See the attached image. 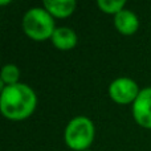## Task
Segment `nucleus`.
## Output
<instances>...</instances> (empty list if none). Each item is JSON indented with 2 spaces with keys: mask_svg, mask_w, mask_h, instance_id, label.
<instances>
[{
  "mask_svg": "<svg viewBox=\"0 0 151 151\" xmlns=\"http://www.w3.org/2000/svg\"><path fill=\"white\" fill-rule=\"evenodd\" d=\"M96 137V126L90 118L78 115L69 121L64 131V141L73 151H86Z\"/></svg>",
  "mask_w": 151,
  "mask_h": 151,
  "instance_id": "nucleus-3",
  "label": "nucleus"
},
{
  "mask_svg": "<svg viewBox=\"0 0 151 151\" xmlns=\"http://www.w3.org/2000/svg\"><path fill=\"white\" fill-rule=\"evenodd\" d=\"M21 25L24 33L35 41L50 40L56 31L55 17L44 7H33L27 11Z\"/></svg>",
  "mask_w": 151,
  "mask_h": 151,
  "instance_id": "nucleus-2",
  "label": "nucleus"
},
{
  "mask_svg": "<svg viewBox=\"0 0 151 151\" xmlns=\"http://www.w3.org/2000/svg\"><path fill=\"white\" fill-rule=\"evenodd\" d=\"M114 27L123 36H131L139 28V19L133 11L123 9L114 16Z\"/></svg>",
  "mask_w": 151,
  "mask_h": 151,
  "instance_id": "nucleus-6",
  "label": "nucleus"
},
{
  "mask_svg": "<svg viewBox=\"0 0 151 151\" xmlns=\"http://www.w3.org/2000/svg\"><path fill=\"white\" fill-rule=\"evenodd\" d=\"M5 4H11V1H0V5H5Z\"/></svg>",
  "mask_w": 151,
  "mask_h": 151,
  "instance_id": "nucleus-11",
  "label": "nucleus"
},
{
  "mask_svg": "<svg viewBox=\"0 0 151 151\" xmlns=\"http://www.w3.org/2000/svg\"><path fill=\"white\" fill-rule=\"evenodd\" d=\"M97 5H98V8L104 13L115 16L117 13H119L121 11L125 9L126 1L125 0H98Z\"/></svg>",
  "mask_w": 151,
  "mask_h": 151,
  "instance_id": "nucleus-10",
  "label": "nucleus"
},
{
  "mask_svg": "<svg viewBox=\"0 0 151 151\" xmlns=\"http://www.w3.org/2000/svg\"><path fill=\"white\" fill-rule=\"evenodd\" d=\"M37 106V96L27 83L4 86L0 96L1 114L9 121H24L29 118Z\"/></svg>",
  "mask_w": 151,
  "mask_h": 151,
  "instance_id": "nucleus-1",
  "label": "nucleus"
},
{
  "mask_svg": "<svg viewBox=\"0 0 151 151\" xmlns=\"http://www.w3.org/2000/svg\"><path fill=\"white\" fill-rule=\"evenodd\" d=\"M50 41H52L53 47L57 49L70 50L77 45L78 37L76 32L69 27H58V28H56Z\"/></svg>",
  "mask_w": 151,
  "mask_h": 151,
  "instance_id": "nucleus-7",
  "label": "nucleus"
},
{
  "mask_svg": "<svg viewBox=\"0 0 151 151\" xmlns=\"http://www.w3.org/2000/svg\"><path fill=\"white\" fill-rule=\"evenodd\" d=\"M86 151H90V150H86Z\"/></svg>",
  "mask_w": 151,
  "mask_h": 151,
  "instance_id": "nucleus-12",
  "label": "nucleus"
},
{
  "mask_svg": "<svg viewBox=\"0 0 151 151\" xmlns=\"http://www.w3.org/2000/svg\"><path fill=\"white\" fill-rule=\"evenodd\" d=\"M42 7L56 19H65L73 15L77 3L74 0H45Z\"/></svg>",
  "mask_w": 151,
  "mask_h": 151,
  "instance_id": "nucleus-8",
  "label": "nucleus"
},
{
  "mask_svg": "<svg viewBox=\"0 0 151 151\" xmlns=\"http://www.w3.org/2000/svg\"><path fill=\"white\" fill-rule=\"evenodd\" d=\"M141 89L138 83L129 77H118L109 85L110 98L118 105H133Z\"/></svg>",
  "mask_w": 151,
  "mask_h": 151,
  "instance_id": "nucleus-4",
  "label": "nucleus"
},
{
  "mask_svg": "<svg viewBox=\"0 0 151 151\" xmlns=\"http://www.w3.org/2000/svg\"><path fill=\"white\" fill-rule=\"evenodd\" d=\"M131 111L134 121L141 127L151 130V88L141 89V93L133 104Z\"/></svg>",
  "mask_w": 151,
  "mask_h": 151,
  "instance_id": "nucleus-5",
  "label": "nucleus"
},
{
  "mask_svg": "<svg viewBox=\"0 0 151 151\" xmlns=\"http://www.w3.org/2000/svg\"><path fill=\"white\" fill-rule=\"evenodd\" d=\"M1 85L4 86H9V85H15L19 83V78H20V69L15 65V64H7L3 66L1 69Z\"/></svg>",
  "mask_w": 151,
  "mask_h": 151,
  "instance_id": "nucleus-9",
  "label": "nucleus"
}]
</instances>
